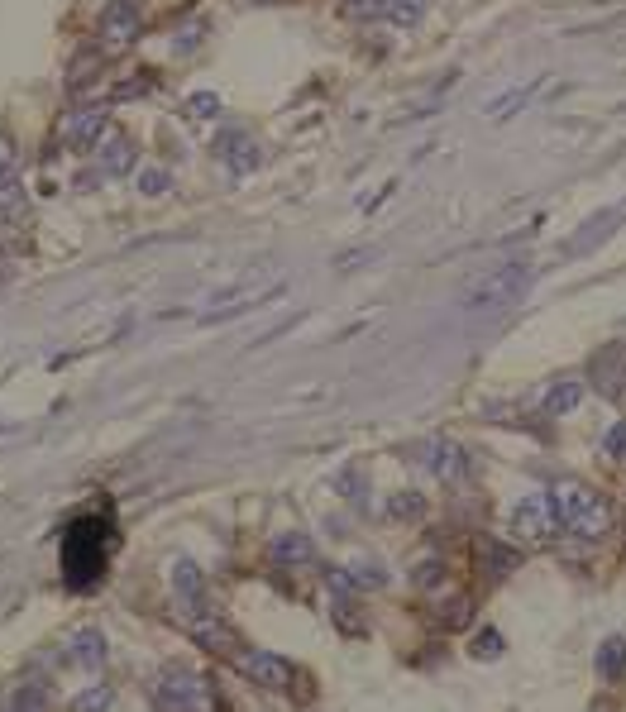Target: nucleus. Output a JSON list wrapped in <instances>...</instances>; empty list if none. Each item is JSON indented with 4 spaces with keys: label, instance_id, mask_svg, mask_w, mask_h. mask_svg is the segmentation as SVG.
I'll return each mask as SVG.
<instances>
[{
    "label": "nucleus",
    "instance_id": "1",
    "mask_svg": "<svg viewBox=\"0 0 626 712\" xmlns=\"http://www.w3.org/2000/svg\"><path fill=\"white\" fill-rule=\"evenodd\" d=\"M173 593H177V622L192 631L201 646L211 650H230L235 655V631L216 617V607H211V598H206V583H201V569L196 564H173Z\"/></svg>",
    "mask_w": 626,
    "mask_h": 712
},
{
    "label": "nucleus",
    "instance_id": "2",
    "mask_svg": "<svg viewBox=\"0 0 626 712\" xmlns=\"http://www.w3.org/2000/svg\"><path fill=\"white\" fill-rule=\"evenodd\" d=\"M550 507H555V526L579 540H603L612 531V502L579 478H560L550 488Z\"/></svg>",
    "mask_w": 626,
    "mask_h": 712
},
{
    "label": "nucleus",
    "instance_id": "3",
    "mask_svg": "<svg viewBox=\"0 0 626 712\" xmlns=\"http://www.w3.org/2000/svg\"><path fill=\"white\" fill-rule=\"evenodd\" d=\"M106 555H110V531L96 517H82L72 531H67L63 574L77 583V588H87V583H96V574H101Z\"/></svg>",
    "mask_w": 626,
    "mask_h": 712
},
{
    "label": "nucleus",
    "instance_id": "4",
    "mask_svg": "<svg viewBox=\"0 0 626 712\" xmlns=\"http://www.w3.org/2000/svg\"><path fill=\"white\" fill-rule=\"evenodd\" d=\"M526 287H531V263H507V268H497L488 278H478L474 287H469L464 306H469L474 316H497L502 306L517 302Z\"/></svg>",
    "mask_w": 626,
    "mask_h": 712
},
{
    "label": "nucleus",
    "instance_id": "5",
    "mask_svg": "<svg viewBox=\"0 0 626 712\" xmlns=\"http://www.w3.org/2000/svg\"><path fill=\"white\" fill-rule=\"evenodd\" d=\"M158 712H206V679L192 674V669H168L158 679V698H153Z\"/></svg>",
    "mask_w": 626,
    "mask_h": 712
},
{
    "label": "nucleus",
    "instance_id": "6",
    "mask_svg": "<svg viewBox=\"0 0 626 712\" xmlns=\"http://www.w3.org/2000/svg\"><path fill=\"white\" fill-rule=\"evenodd\" d=\"M235 665L259 689H292L297 684V669L287 665L282 655H273V650H235Z\"/></svg>",
    "mask_w": 626,
    "mask_h": 712
},
{
    "label": "nucleus",
    "instance_id": "7",
    "mask_svg": "<svg viewBox=\"0 0 626 712\" xmlns=\"http://www.w3.org/2000/svg\"><path fill=\"white\" fill-rule=\"evenodd\" d=\"M139 29H144V5L139 0H110L101 10V39H106L110 53L130 48L139 39Z\"/></svg>",
    "mask_w": 626,
    "mask_h": 712
},
{
    "label": "nucleus",
    "instance_id": "8",
    "mask_svg": "<svg viewBox=\"0 0 626 712\" xmlns=\"http://www.w3.org/2000/svg\"><path fill=\"white\" fill-rule=\"evenodd\" d=\"M421 464L431 469L440 483H459V478L469 474V459H464V450L454 445L450 435H435V440H426L421 445Z\"/></svg>",
    "mask_w": 626,
    "mask_h": 712
},
{
    "label": "nucleus",
    "instance_id": "9",
    "mask_svg": "<svg viewBox=\"0 0 626 712\" xmlns=\"http://www.w3.org/2000/svg\"><path fill=\"white\" fill-rule=\"evenodd\" d=\"M106 110H67L63 125H58V139H63L67 149H96L101 144V134H106Z\"/></svg>",
    "mask_w": 626,
    "mask_h": 712
},
{
    "label": "nucleus",
    "instance_id": "10",
    "mask_svg": "<svg viewBox=\"0 0 626 712\" xmlns=\"http://www.w3.org/2000/svg\"><path fill=\"white\" fill-rule=\"evenodd\" d=\"M512 531H517V540H526V545H540V540L555 531V507H550V497H526L517 512H512Z\"/></svg>",
    "mask_w": 626,
    "mask_h": 712
},
{
    "label": "nucleus",
    "instance_id": "11",
    "mask_svg": "<svg viewBox=\"0 0 626 712\" xmlns=\"http://www.w3.org/2000/svg\"><path fill=\"white\" fill-rule=\"evenodd\" d=\"M216 158H225V168L244 177L263 163V149L249 139V134H225V139H216Z\"/></svg>",
    "mask_w": 626,
    "mask_h": 712
},
{
    "label": "nucleus",
    "instance_id": "12",
    "mask_svg": "<svg viewBox=\"0 0 626 712\" xmlns=\"http://www.w3.org/2000/svg\"><path fill=\"white\" fill-rule=\"evenodd\" d=\"M593 383L607 397H622L626 392V349L622 345H607L598 359H593Z\"/></svg>",
    "mask_w": 626,
    "mask_h": 712
},
{
    "label": "nucleus",
    "instance_id": "13",
    "mask_svg": "<svg viewBox=\"0 0 626 712\" xmlns=\"http://www.w3.org/2000/svg\"><path fill=\"white\" fill-rule=\"evenodd\" d=\"M67 655H72V660H77L82 669H101V665H106V655H110L106 631H96V626H82V631H72V636H67Z\"/></svg>",
    "mask_w": 626,
    "mask_h": 712
},
{
    "label": "nucleus",
    "instance_id": "14",
    "mask_svg": "<svg viewBox=\"0 0 626 712\" xmlns=\"http://www.w3.org/2000/svg\"><path fill=\"white\" fill-rule=\"evenodd\" d=\"M96 153H101L96 163H101V173H106V177H125V173L134 168V144H130V139H125L120 130H106V134H101Z\"/></svg>",
    "mask_w": 626,
    "mask_h": 712
},
{
    "label": "nucleus",
    "instance_id": "15",
    "mask_svg": "<svg viewBox=\"0 0 626 712\" xmlns=\"http://www.w3.org/2000/svg\"><path fill=\"white\" fill-rule=\"evenodd\" d=\"M354 10L373 15V20L402 24V29H411V24L421 20V0H354Z\"/></svg>",
    "mask_w": 626,
    "mask_h": 712
},
{
    "label": "nucleus",
    "instance_id": "16",
    "mask_svg": "<svg viewBox=\"0 0 626 712\" xmlns=\"http://www.w3.org/2000/svg\"><path fill=\"white\" fill-rule=\"evenodd\" d=\"M517 550H507L502 540H478V569L488 574V579H507L512 569H517Z\"/></svg>",
    "mask_w": 626,
    "mask_h": 712
},
{
    "label": "nucleus",
    "instance_id": "17",
    "mask_svg": "<svg viewBox=\"0 0 626 712\" xmlns=\"http://www.w3.org/2000/svg\"><path fill=\"white\" fill-rule=\"evenodd\" d=\"M622 220H626V206H612V211H603V216H593L564 254H588V249H593L598 239H607V230H612V225H622Z\"/></svg>",
    "mask_w": 626,
    "mask_h": 712
},
{
    "label": "nucleus",
    "instance_id": "18",
    "mask_svg": "<svg viewBox=\"0 0 626 712\" xmlns=\"http://www.w3.org/2000/svg\"><path fill=\"white\" fill-rule=\"evenodd\" d=\"M579 402H583V383H574V378H560V383H550V388H545V397H540V411H545V416H569Z\"/></svg>",
    "mask_w": 626,
    "mask_h": 712
},
{
    "label": "nucleus",
    "instance_id": "19",
    "mask_svg": "<svg viewBox=\"0 0 626 712\" xmlns=\"http://www.w3.org/2000/svg\"><path fill=\"white\" fill-rule=\"evenodd\" d=\"M273 560L282 569H306V564H316V545L306 536H278L273 540Z\"/></svg>",
    "mask_w": 626,
    "mask_h": 712
},
{
    "label": "nucleus",
    "instance_id": "20",
    "mask_svg": "<svg viewBox=\"0 0 626 712\" xmlns=\"http://www.w3.org/2000/svg\"><path fill=\"white\" fill-rule=\"evenodd\" d=\"M5 712H48L44 684H15V689L5 693Z\"/></svg>",
    "mask_w": 626,
    "mask_h": 712
},
{
    "label": "nucleus",
    "instance_id": "21",
    "mask_svg": "<svg viewBox=\"0 0 626 712\" xmlns=\"http://www.w3.org/2000/svg\"><path fill=\"white\" fill-rule=\"evenodd\" d=\"M622 669H626V641L612 636V641H603V650H598V674H603V679H617Z\"/></svg>",
    "mask_w": 626,
    "mask_h": 712
},
{
    "label": "nucleus",
    "instance_id": "22",
    "mask_svg": "<svg viewBox=\"0 0 626 712\" xmlns=\"http://www.w3.org/2000/svg\"><path fill=\"white\" fill-rule=\"evenodd\" d=\"M211 115H220V96H216V91H196V96H187V101H182V120H211Z\"/></svg>",
    "mask_w": 626,
    "mask_h": 712
},
{
    "label": "nucleus",
    "instance_id": "23",
    "mask_svg": "<svg viewBox=\"0 0 626 712\" xmlns=\"http://www.w3.org/2000/svg\"><path fill=\"white\" fill-rule=\"evenodd\" d=\"M20 206H24V187L15 182L10 168H0V216H20Z\"/></svg>",
    "mask_w": 626,
    "mask_h": 712
},
{
    "label": "nucleus",
    "instance_id": "24",
    "mask_svg": "<svg viewBox=\"0 0 626 712\" xmlns=\"http://www.w3.org/2000/svg\"><path fill=\"white\" fill-rule=\"evenodd\" d=\"M110 703H115V693L106 689V684H91V689L77 693V703H72V712H110Z\"/></svg>",
    "mask_w": 626,
    "mask_h": 712
},
{
    "label": "nucleus",
    "instance_id": "25",
    "mask_svg": "<svg viewBox=\"0 0 626 712\" xmlns=\"http://www.w3.org/2000/svg\"><path fill=\"white\" fill-rule=\"evenodd\" d=\"M168 187H173V177L163 173V168H144V173H139V192L144 196H163Z\"/></svg>",
    "mask_w": 626,
    "mask_h": 712
},
{
    "label": "nucleus",
    "instance_id": "26",
    "mask_svg": "<svg viewBox=\"0 0 626 712\" xmlns=\"http://www.w3.org/2000/svg\"><path fill=\"white\" fill-rule=\"evenodd\" d=\"M388 517H421V493H397L392 497V507H388Z\"/></svg>",
    "mask_w": 626,
    "mask_h": 712
},
{
    "label": "nucleus",
    "instance_id": "27",
    "mask_svg": "<svg viewBox=\"0 0 626 712\" xmlns=\"http://www.w3.org/2000/svg\"><path fill=\"white\" fill-rule=\"evenodd\" d=\"M603 450L612 454L617 464H626V421H617V426H612V431L603 435Z\"/></svg>",
    "mask_w": 626,
    "mask_h": 712
},
{
    "label": "nucleus",
    "instance_id": "28",
    "mask_svg": "<svg viewBox=\"0 0 626 712\" xmlns=\"http://www.w3.org/2000/svg\"><path fill=\"white\" fill-rule=\"evenodd\" d=\"M526 96H531V91H512V96L493 101V106H488V120H507V115H512L517 106H526Z\"/></svg>",
    "mask_w": 626,
    "mask_h": 712
},
{
    "label": "nucleus",
    "instance_id": "29",
    "mask_svg": "<svg viewBox=\"0 0 626 712\" xmlns=\"http://www.w3.org/2000/svg\"><path fill=\"white\" fill-rule=\"evenodd\" d=\"M497 650H502V636H497V631H483V636L474 641V655H478V660H493Z\"/></svg>",
    "mask_w": 626,
    "mask_h": 712
},
{
    "label": "nucleus",
    "instance_id": "30",
    "mask_svg": "<svg viewBox=\"0 0 626 712\" xmlns=\"http://www.w3.org/2000/svg\"><path fill=\"white\" fill-rule=\"evenodd\" d=\"M139 91H149V77H130V82H125V87L115 91V101H134V96H139Z\"/></svg>",
    "mask_w": 626,
    "mask_h": 712
},
{
    "label": "nucleus",
    "instance_id": "31",
    "mask_svg": "<svg viewBox=\"0 0 626 712\" xmlns=\"http://www.w3.org/2000/svg\"><path fill=\"white\" fill-rule=\"evenodd\" d=\"M354 574H359V588H378V583H383V574H378V564H373V569H368V564H359V569H354Z\"/></svg>",
    "mask_w": 626,
    "mask_h": 712
},
{
    "label": "nucleus",
    "instance_id": "32",
    "mask_svg": "<svg viewBox=\"0 0 626 712\" xmlns=\"http://www.w3.org/2000/svg\"><path fill=\"white\" fill-rule=\"evenodd\" d=\"M416 583H421V588H435V583H440V564H421V569H416Z\"/></svg>",
    "mask_w": 626,
    "mask_h": 712
},
{
    "label": "nucleus",
    "instance_id": "33",
    "mask_svg": "<svg viewBox=\"0 0 626 712\" xmlns=\"http://www.w3.org/2000/svg\"><path fill=\"white\" fill-rule=\"evenodd\" d=\"M0 168H10V139H5V130H0Z\"/></svg>",
    "mask_w": 626,
    "mask_h": 712
},
{
    "label": "nucleus",
    "instance_id": "34",
    "mask_svg": "<svg viewBox=\"0 0 626 712\" xmlns=\"http://www.w3.org/2000/svg\"><path fill=\"white\" fill-rule=\"evenodd\" d=\"M254 5H282V0H254Z\"/></svg>",
    "mask_w": 626,
    "mask_h": 712
},
{
    "label": "nucleus",
    "instance_id": "35",
    "mask_svg": "<svg viewBox=\"0 0 626 712\" xmlns=\"http://www.w3.org/2000/svg\"><path fill=\"white\" fill-rule=\"evenodd\" d=\"M349 5H354V0H349Z\"/></svg>",
    "mask_w": 626,
    "mask_h": 712
}]
</instances>
